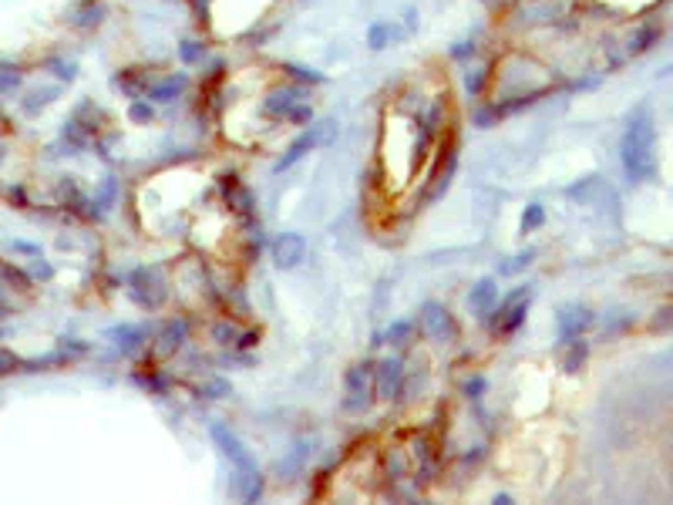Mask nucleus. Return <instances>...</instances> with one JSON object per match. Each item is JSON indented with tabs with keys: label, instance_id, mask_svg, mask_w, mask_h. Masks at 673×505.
<instances>
[{
	"label": "nucleus",
	"instance_id": "f704fd0d",
	"mask_svg": "<svg viewBox=\"0 0 673 505\" xmlns=\"http://www.w3.org/2000/svg\"><path fill=\"white\" fill-rule=\"evenodd\" d=\"M310 118H314V108H310L307 101H300V105H296V108L286 115V121H293V125H307Z\"/></svg>",
	"mask_w": 673,
	"mask_h": 505
},
{
	"label": "nucleus",
	"instance_id": "4c0bfd02",
	"mask_svg": "<svg viewBox=\"0 0 673 505\" xmlns=\"http://www.w3.org/2000/svg\"><path fill=\"white\" fill-rule=\"evenodd\" d=\"M202 391H205V397H226V394H229V384H226V381H209Z\"/></svg>",
	"mask_w": 673,
	"mask_h": 505
},
{
	"label": "nucleus",
	"instance_id": "393cba45",
	"mask_svg": "<svg viewBox=\"0 0 673 505\" xmlns=\"http://www.w3.org/2000/svg\"><path fill=\"white\" fill-rule=\"evenodd\" d=\"M653 40H660V31H653V27L636 31L633 38H630V54H643V51H650V47H653Z\"/></svg>",
	"mask_w": 673,
	"mask_h": 505
},
{
	"label": "nucleus",
	"instance_id": "79ce46f5",
	"mask_svg": "<svg viewBox=\"0 0 673 505\" xmlns=\"http://www.w3.org/2000/svg\"><path fill=\"white\" fill-rule=\"evenodd\" d=\"M192 3H196V10H199V14L205 17V7H209V0H192Z\"/></svg>",
	"mask_w": 673,
	"mask_h": 505
},
{
	"label": "nucleus",
	"instance_id": "c85d7f7f",
	"mask_svg": "<svg viewBox=\"0 0 673 505\" xmlns=\"http://www.w3.org/2000/svg\"><path fill=\"white\" fill-rule=\"evenodd\" d=\"M115 189H118V186H115V179H108V182L101 186V193L94 195V202H91V206H98V212H94V216H101L105 209H112V202H115Z\"/></svg>",
	"mask_w": 673,
	"mask_h": 505
},
{
	"label": "nucleus",
	"instance_id": "0eeeda50",
	"mask_svg": "<svg viewBox=\"0 0 673 505\" xmlns=\"http://www.w3.org/2000/svg\"><path fill=\"white\" fill-rule=\"evenodd\" d=\"M209 434H212V441H216V448L236 465V471H253L256 468V458L249 455V448L239 441L236 434L229 431V428L223 425V421H212V428H209Z\"/></svg>",
	"mask_w": 673,
	"mask_h": 505
},
{
	"label": "nucleus",
	"instance_id": "b1692460",
	"mask_svg": "<svg viewBox=\"0 0 673 505\" xmlns=\"http://www.w3.org/2000/svg\"><path fill=\"white\" fill-rule=\"evenodd\" d=\"M303 458H307V448L300 445V448H296L286 462H279V465H277V475H279V478H293L296 471H303Z\"/></svg>",
	"mask_w": 673,
	"mask_h": 505
},
{
	"label": "nucleus",
	"instance_id": "cd10ccee",
	"mask_svg": "<svg viewBox=\"0 0 673 505\" xmlns=\"http://www.w3.org/2000/svg\"><path fill=\"white\" fill-rule=\"evenodd\" d=\"M47 68H54V75H58L61 81H75V78H78V64H75V61L51 58V61H47Z\"/></svg>",
	"mask_w": 673,
	"mask_h": 505
},
{
	"label": "nucleus",
	"instance_id": "f8f14e48",
	"mask_svg": "<svg viewBox=\"0 0 673 505\" xmlns=\"http://www.w3.org/2000/svg\"><path fill=\"white\" fill-rule=\"evenodd\" d=\"M307 91L303 88H296V84H286V88H277V91H270V98L263 101V112L270 118H286L300 101H307L303 98Z\"/></svg>",
	"mask_w": 673,
	"mask_h": 505
},
{
	"label": "nucleus",
	"instance_id": "2f4dec72",
	"mask_svg": "<svg viewBox=\"0 0 673 505\" xmlns=\"http://www.w3.org/2000/svg\"><path fill=\"white\" fill-rule=\"evenodd\" d=\"M411 330H414V323H407V320H397V323H391L388 327V341L391 344H407V337H411Z\"/></svg>",
	"mask_w": 673,
	"mask_h": 505
},
{
	"label": "nucleus",
	"instance_id": "72a5a7b5",
	"mask_svg": "<svg viewBox=\"0 0 673 505\" xmlns=\"http://www.w3.org/2000/svg\"><path fill=\"white\" fill-rule=\"evenodd\" d=\"M485 81H488V71H485V68L465 78V88H468V95H472V98H478V95L485 91Z\"/></svg>",
	"mask_w": 673,
	"mask_h": 505
},
{
	"label": "nucleus",
	"instance_id": "423d86ee",
	"mask_svg": "<svg viewBox=\"0 0 673 505\" xmlns=\"http://www.w3.org/2000/svg\"><path fill=\"white\" fill-rule=\"evenodd\" d=\"M418 327H421V334L428 337V341H435V344H451V341H458V323H455V317L448 313V307H441L435 300H428L421 313H418Z\"/></svg>",
	"mask_w": 673,
	"mask_h": 505
},
{
	"label": "nucleus",
	"instance_id": "2eb2a0df",
	"mask_svg": "<svg viewBox=\"0 0 673 505\" xmlns=\"http://www.w3.org/2000/svg\"><path fill=\"white\" fill-rule=\"evenodd\" d=\"M186 341H189V323H186L182 317H172V320H165V327H162L155 350H159V354H175Z\"/></svg>",
	"mask_w": 673,
	"mask_h": 505
},
{
	"label": "nucleus",
	"instance_id": "473e14b6",
	"mask_svg": "<svg viewBox=\"0 0 673 505\" xmlns=\"http://www.w3.org/2000/svg\"><path fill=\"white\" fill-rule=\"evenodd\" d=\"M212 337H216L219 344H229V347H236L239 330L233 327V323H226V320H223V323H216V327H212Z\"/></svg>",
	"mask_w": 673,
	"mask_h": 505
},
{
	"label": "nucleus",
	"instance_id": "a878e982",
	"mask_svg": "<svg viewBox=\"0 0 673 505\" xmlns=\"http://www.w3.org/2000/svg\"><path fill=\"white\" fill-rule=\"evenodd\" d=\"M283 71L290 75V78H296V81H303V84H323V75L320 71H314V68H303V64H283Z\"/></svg>",
	"mask_w": 673,
	"mask_h": 505
},
{
	"label": "nucleus",
	"instance_id": "dca6fc26",
	"mask_svg": "<svg viewBox=\"0 0 673 505\" xmlns=\"http://www.w3.org/2000/svg\"><path fill=\"white\" fill-rule=\"evenodd\" d=\"M562 357H559V364H562V371L566 374H579L583 367H586V360H589V344L583 341V337H572V341H566L562 344Z\"/></svg>",
	"mask_w": 673,
	"mask_h": 505
},
{
	"label": "nucleus",
	"instance_id": "9d476101",
	"mask_svg": "<svg viewBox=\"0 0 673 505\" xmlns=\"http://www.w3.org/2000/svg\"><path fill=\"white\" fill-rule=\"evenodd\" d=\"M273 260L279 270H293L307 260V239L300 233H279L273 243Z\"/></svg>",
	"mask_w": 673,
	"mask_h": 505
},
{
	"label": "nucleus",
	"instance_id": "c756f323",
	"mask_svg": "<svg viewBox=\"0 0 673 505\" xmlns=\"http://www.w3.org/2000/svg\"><path fill=\"white\" fill-rule=\"evenodd\" d=\"M179 58L186 61V64H196L205 58V44H199V40H182V47H179Z\"/></svg>",
	"mask_w": 673,
	"mask_h": 505
},
{
	"label": "nucleus",
	"instance_id": "aec40b11",
	"mask_svg": "<svg viewBox=\"0 0 673 505\" xmlns=\"http://www.w3.org/2000/svg\"><path fill=\"white\" fill-rule=\"evenodd\" d=\"M101 21H105V7L94 3V0H84L78 10H75V17H71L75 27H98Z\"/></svg>",
	"mask_w": 673,
	"mask_h": 505
},
{
	"label": "nucleus",
	"instance_id": "ea45409f",
	"mask_svg": "<svg viewBox=\"0 0 673 505\" xmlns=\"http://www.w3.org/2000/svg\"><path fill=\"white\" fill-rule=\"evenodd\" d=\"M256 341H259V334H256V330H246V334H239L236 347H253Z\"/></svg>",
	"mask_w": 673,
	"mask_h": 505
},
{
	"label": "nucleus",
	"instance_id": "c9c22d12",
	"mask_svg": "<svg viewBox=\"0 0 673 505\" xmlns=\"http://www.w3.org/2000/svg\"><path fill=\"white\" fill-rule=\"evenodd\" d=\"M135 381L142 388H152V391H159V394H165V381H162L159 374H135Z\"/></svg>",
	"mask_w": 673,
	"mask_h": 505
},
{
	"label": "nucleus",
	"instance_id": "ddd939ff",
	"mask_svg": "<svg viewBox=\"0 0 673 505\" xmlns=\"http://www.w3.org/2000/svg\"><path fill=\"white\" fill-rule=\"evenodd\" d=\"M186 88H189V75H186V71H172V75H165V78L152 81L145 95H149L152 101H162V105H168V101L182 98V95H186Z\"/></svg>",
	"mask_w": 673,
	"mask_h": 505
},
{
	"label": "nucleus",
	"instance_id": "9b49d317",
	"mask_svg": "<svg viewBox=\"0 0 673 505\" xmlns=\"http://www.w3.org/2000/svg\"><path fill=\"white\" fill-rule=\"evenodd\" d=\"M495 304H498V283H495V276H481L472 286V293H468V307H472V313L478 320H488L492 310H495Z\"/></svg>",
	"mask_w": 673,
	"mask_h": 505
},
{
	"label": "nucleus",
	"instance_id": "4be33fe9",
	"mask_svg": "<svg viewBox=\"0 0 673 505\" xmlns=\"http://www.w3.org/2000/svg\"><path fill=\"white\" fill-rule=\"evenodd\" d=\"M394 27L388 24V21H377V24H370V31H367V44L374 47V51H381V47H388L391 40H394Z\"/></svg>",
	"mask_w": 673,
	"mask_h": 505
},
{
	"label": "nucleus",
	"instance_id": "4468645a",
	"mask_svg": "<svg viewBox=\"0 0 673 505\" xmlns=\"http://www.w3.org/2000/svg\"><path fill=\"white\" fill-rule=\"evenodd\" d=\"M455 165H458V149L448 145L444 156H441V162H437V172H435V179H431V189L424 195V202H435V199H441V195L448 193V186H451V179H455Z\"/></svg>",
	"mask_w": 673,
	"mask_h": 505
},
{
	"label": "nucleus",
	"instance_id": "a211bd4d",
	"mask_svg": "<svg viewBox=\"0 0 673 505\" xmlns=\"http://www.w3.org/2000/svg\"><path fill=\"white\" fill-rule=\"evenodd\" d=\"M223 189H226V199H229V206L236 209L242 219H249V216H253V193H249L246 186H239L233 175H229V182H223Z\"/></svg>",
	"mask_w": 673,
	"mask_h": 505
},
{
	"label": "nucleus",
	"instance_id": "f257e3e1",
	"mask_svg": "<svg viewBox=\"0 0 673 505\" xmlns=\"http://www.w3.org/2000/svg\"><path fill=\"white\" fill-rule=\"evenodd\" d=\"M620 158L630 182H650L657 175V125L650 105H639L630 115L620 142Z\"/></svg>",
	"mask_w": 673,
	"mask_h": 505
},
{
	"label": "nucleus",
	"instance_id": "1a4fd4ad",
	"mask_svg": "<svg viewBox=\"0 0 673 505\" xmlns=\"http://www.w3.org/2000/svg\"><path fill=\"white\" fill-rule=\"evenodd\" d=\"M401 388H404V364L394 360V357L381 360V364L374 367V397L394 401L397 394H401Z\"/></svg>",
	"mask_w": 673,
	"mask_h": 505
},
{
	"label": "nucleus",
	"instance_id": "6ab92c4d",
	"mask_svg": "<svg viewBox=\"0 0 673 505\" xmlns=\"http://www.w3.org/2000/svg\"><path fill=\"white\" fill-rule=\"evenodd\" d=\"M115 84H118L128 98H142V95L149 91V84H152V81H149V75H145V71H138V68H128V71L115 75Z\"/></svg>",
	"mask_w": 673,
	"mask_h": 505
},
{
	"label": "nucleus",
	"instance_id": "20e7f679",
	"mask_svg": "<svg viewBox=\"0 0 673 505\" xmlns=\"http://www.w3.org/2000/svg\"><path fill=\"white\" fill-rule=\"evenodd\" d=\"M532 297H535V286L532 283H525V286H515L512 293L502 300V304H495V330L498 334H515L522 323H525V313H529V304H532Z\"/></svg>",
	"mask_w": 673,
	"mask_h": 505
},
{
	"label": "nucleus",
	"instance_id": "e433bc0d",
	"mask_svg": "<svg viewBox=\"0 0 673 505\" xmlns=\"http://www.w3.org/2000/svg\"><path fill=\"white\" fill-rule=\"evenodd\" d=\"M461 391H465L468 397H481V391H485V378H481V374H475V378H468V381L461 384Z\"/></svg>",
	"mask_w": 673,
	"mask_h": 505
},
{
	"label": "nucleus",
	"instance_id": "6e6552de",
	"mask_svg": "<svg viewBox=\"0 0 673 505\" xmlns=\"http://www.w3.org/2000/svg\"><path fill=\"white\" fill-rule=\"evenodd\" d=\"M593 310L583 307V304H566L562 310L555 313V334H559V344L572 341V337H583L589 327H593Z\"/></svg>",
	"mask_w": 673,
	"mask_h": 505
},
{
	"label": "nucleus",
	"instance_id": "39448f33",
	"mask_svg": "<svg viewBox=\"0 0 673 505\" xmlns=\"http://www.w3.org/2000/svg\"><path fill=\"white\" fill-rule=\"evenodd\" d=\"M374 404V367L370 364H354L344 378V411L360 415Z\"/></svg>",
	"mask_w": 673,
	"mask_h": 505
},
{
	"label": "nucleus",
	"instance_id": "7ed1b4c3",
	"mask_svg": "<svg viewBox=\"0 0 673 505\" xmlns=\"http://www.w3.org/2000/svg\"><path fill=\"white\" fill-rule=\"evenodd\" d=\"M128 293H131V300L138 307L159 310L162 304H165V297H168V283H165V276L155 267H138V270L128 276Z\"/></svg>",
	"mask_w": 673,
	"mask_h": 505
},
{
	"label": "nucleus",
	"instance_id": "412c9836",
	"mask_svg": "<svg viewBox=\"0 0 673 505\" xmlns=\"http://www.w3.org/2000/svg\"><path fill=\"white\" fill-rule=\"evenodd\" d=\"M602 189V182H599V175H586L583 182H576V186H569L566 195L569 199H579V202H593V193Z\"/></svg>",
	"mask_w": 673,
	"mask_h": 505
},
{
	"label": "nucleus",
	"instance_id": "a19ab883",
	"mask_svg": "<svg viewBox=\"0 0 673 505\" xmlns=\"http://www.w3.org/2000/svg\"><path fill=\"white\" fill-rule=\"evenodd\" d=\"M475 54V44H461V47H451V58H468Z\"/></svg>",
	"mask_w": 673,
	"mask_h": 505
},
{
	"label": "nucleus",
	"instance_id": "f3484780",
	"mask_svg": "<svg viewBox=\"0 0 673 505\" xmlns=\"http://www.w3.org/2000/svg\"><path fill=\"white\" fill-rule=\"evenodd\" d=\"M108 337H112V344L121 350V354H135V350L145 344V327H135V323H121V327H112L108 330Z\"/></svg>",
	"mask_w": 673,
	"mask_h": 505
},
{
	"label": "nucleus",
	"instance_id": "58836bf2",
	"mask_svg": "<svg viewBox=\"0 0 673 505\" xmlns=\"http://www.w3.org/2000/svg\"><path fill=\"white\" fill-rule=\"evenodd\" d=\"M14 367H21V357H14L10 350H0V374H7Z\"/></svg>",
	"mask_w": 673,
	"mask_h": 505
},
{
	"label": "nucleus",
	"instance_id": "f03ea898",
	"mask_svg": "<svg viewBox=\"0 0 673 505\" xmlns=\"http://www.w3.org/2000/svg\"><path fill=\"white\" fill-rule=\"evenodd\" d=\"M337 142V121L333 118H323V121H314L310 128H303L293 142H290V149L279 156V162L273 165V172H283V169H290V165H296L303 156H310L314 149H323V145H333Z\"/></svg>",
	"mask_w": 673,
	"mask_h": 505
},
{
	"label": "nucleus",
	"instance_id": "bb28decb",
	"mask_svg": "<svg viewBox=\"0 0 673 505\" xmlns=\"http://www.w3.org/2000/svg\"><path fill=\"white\" fill-rule=\"evenodd\" d=\"M128 118H131L135 125H149V121L155 118V108H152L149 101H142V98H131V108H128Z\"/></svg>",
	"mask_w": 673,
	"mask_h": 505
},
{
	"label": "nucleus",
	"instance_id": "5701e85b",
	"mask_svg": "<svg viewBox=\"0 0 673 505\" xmlns=\"http://www.w3.org/2000/svg\"><path fill=\"white\" fill-rule=\"evenodd\" d=\"M542 223H546V209H542L539 202L525 206V212H522V233H535Z\"/></svg>",
	"mask_w": 673,
	"mask_h": 505
},
{
	"label": "nucleus",
	"instance_id": "7c9ffc66",
	"mask_svg": "<svg viewBox=\"0 0 673 505\" xmlns=\"http://www.w3.org/2000/svg\"><path fill=\"white\" fill-rule=\"evenodd\" d=\"M532 260H535V249H525V253L512 256V263H502V267H498V273H502V276H512V273H518L522 267H529Z\"/></svg>",
	"mask_w": 673,
	"mask_h": 505
}]
</instances>
